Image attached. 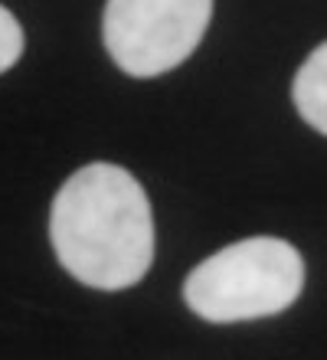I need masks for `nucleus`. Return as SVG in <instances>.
<instances>
[{
    "label": "nucleus",
    "mask_w": 327,
    "mask_h": 360,
    "mask_svg": "<svg viewBox=\"0 0 327 360\" xmlns=\"http://www.w3.org/2000/svg\"><path fill=\"white\" fill-rule=\"evenodd\" d=\"M49 239L65 272L102 292H122L154 262V217L134 174L118 164H85L59 187Z\"/></svg>",
    "instance_id": "f257e3e1"
},
{
    "label": "nucleus",
    "mask_w": 327,
    "mask_h": 360,
    "mask_svg": "<svg viewBox=\"0 0 327 360\" xmlns=\"http://www.w3.org/2000/svg\"><path fill=\"white\" fill-rule=\"evenodd\" d=\"M304 288V259L288 239L252 236L203 259L184 282V302L203 321L271 318Z\"/></svg>",
    "instance_id": "f03ea898"
},
{
    "label": "nucleus",
    "mask_w": 327,
    "mask_h": 360,
    "mask_svg": "<svg viewBox=\"0 0 327 360\" xmlns=\"http://www.w3.org/2000/svg\"><path fill=\"white\" fill-rule=\"evenodd\" d=\"M210 17L213 0H108L105 49L128 76H164L200 46Z\"/></svg>",
    "instance_id": "7ed1b4c3"
},
{
    "label": "nucleus",
    "mask_w": 327,
    "mask_h": 360,
    "mask_svg": "<svg viewBox=\"0 0 327 360\" xmlns=\"http://www.w3.org/2000/svg\"><path fill=\"white\" fill-rule=\"evenodd\" d=\"M295 108L314 131L327 134V43H321L304 63H301L295 86H291Z\"/></svg>",
    "instance_id": "20e7f679"
},
{
    "label": "nucleus",
    "mask_w": 327,
    "mask_h": 360,
    "mask_svg": "<svg viewBox=\"0 0 327 360\" xmlns=\"http://www.w3.org/2000/svg\"><path fill=\"white\" fill-rule=\"evenodd\" d=\"M20 56H23V30L17 17L0 4V72H7Z\"/></svg>",
    "instance_id": "39448f33"
}]
</instances>
